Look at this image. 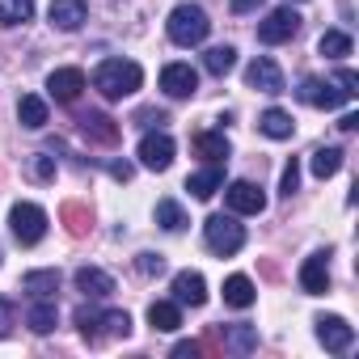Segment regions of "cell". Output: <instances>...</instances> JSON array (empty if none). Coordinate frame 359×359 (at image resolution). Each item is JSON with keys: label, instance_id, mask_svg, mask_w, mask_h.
<instances>
[{"label": "cell", "instance_id": "1", "mask_svg": "<svg viewBox=\"0 0 359 359\" xmlns=\"http://www.w3.org/2000/svg\"><path fill=\"white\" fill-rule=\"evenodd\" d=\"M140 85H144V72H140V64H131V60H102L97 72H93V89H97L106 102H123V97H131Z\"/></svg>", "mask_w": 359, "mask_h": 359}, {"label": "cell", "instance_id": "2", "mask_svg": "<svg viewBox=\"0 0 359 359\" xmlns=\"http://www.w3.org/2000/svg\"><path fill=\"white\" fill-rule=\"evenodd\" d=\"M165 30H169L173 47H199V43L212 34V22H208V13H203L199 5H177V9L169 13Z\"/></svg>", "mask_w": 359, "mask_h": 359}, {"label": "cell", "instance_id": "3", "mask_svg": "<svg viewBox=\"0 0 359 359\" xmlns=\"http://www.w3.org/2000/svg\"><path fill=\"white\" fill-rule=\"evenodd\" d=\"M203 241H208L212 254L229 258V254H237V250L245 245V229H241L233 216H208V224H203Z\"/></svg>", "mask_w": 359, "mask_h": 359}, {"label": "cell", "instance_id": "4", "mask_svg": "<svg viewBox=\"0 0 359 359\" xmlns=\"http://www.w3.org/2000/svg\"><path fill=\"white\" fill-rule=\"evenodd\" d=\"M9 229H13V237H18L22 245H39V241L47 237V212H43L39 203H13Z\"/></svg>", "mask_w": 359, "mask_h": 359}, {"label": "cell", "instance_id": "5", "mask_svg": "<svg viewBox=\"0 0 359 359\" xmlns=\"http://www.w3.org/2000/svg\"><path fill=\"white\" fill-rule=\"evenodd\" d=\"M296 30H300V13H296V9H271L266 22L258 26V39H262L266 47H279V43L296 39Z\"/></svg>", "mask_w": 359, "mask_h": 359}, {"label": "cell", "instance_id": "6", "mask_svg": "<svg viewBox=\"0 0 359 359\" xmlns=\"http://www.w3.org/2000/svg\"><path fill=\"white\" fill-rule=\"evenodd\" d=\"M76 127H81V135H85V140H93V144H102V148H114V144H118V135H123V127H118L110 114H102V110L81 114V118H76Z\"/></svg>", "mask_w": 359, "mask_h": 359}, {"label": "cell", "instance_id": "7", "mask_svg": "<svg viewBox=\"0 0 359 359\" xmlns=\"http://www.w3.org/2000/svg\"><path fill=\"white\" fill-rule=\"evenodd\" d=\"M140 165L152 169V173L169 169V165H173V140H169L165 131H148V135L140 140Z\"/></svg>", "mask_w": 359, "mask_h": 359}, {"label": "cell", "instance_id": "8", "mask_svg": "<svg viewBox=\"0 0 359 359\" xmlns=\"http://www.w3.org/2000/svg\"><path fill=\"white\" fill-rule=\"evenodd\" d=\"M296 93H300V102H304V106H313V110H338V106L346 102V97H342L330 81H321V76H304Z\"/></svg>", "mask_w": 359, "mask_h": 359}, {"label": "cell", "instance_id": "9", "mask_svg": "<svg viewBox=\"0 0 359 359\" xmlns=\"http://www.w3.org/2000/svg\"><path fill=\"white\" fill-rule=\"evenodd\" d=\"M161 89H165L169 97H195L199 72H195L191 64H165V68H161Z\"/></svg>", "mask_w": 359, "mask_h": 359}, {"label": "cell", "instance_id": "10", "mask_svg": "<svg viewBox=\"0 0 359 359\" xmlns=\"http://www.w3.org/2000/svg\"><path fill=\"white\" fill-rule=\"evenodd\" d=\"M224 203H229V212H237V216H258V212L266 208V195H262V187H254V182H233V187L224 191Z\"/></svg>", "mask_w": 359, "mask_h": 359}, {"label": "cell", "instance_id": "11", "mask_svg": "<svg viewBox=\"0 0 359 359\" xmlns=\"http://www.w3.org/2000/svg\"><path fill=\"white\" fill-rule=\"evenodd\" d=\"M317 342L325 346V351H334V355H342V351H351V342H355V330L342 321V317H317Z\"/></svg>", "mask_w": 359, "mask_h": 359}, {"label": "cell", "instance_id": "12", "mask_svg": "<svg viewBox=\"0 0 359 359\" xmlns=\"http://www.w3.org/2000/svg\"><path fill=\"white\" fill-rule=\"evenodd\" d=\"M245 85H250V89H258V93H283V72H279V64H275V60L258 55V60L245 68Z\"/></svg>", "mask_w": 359, "mask_h": 359}, {"label": "cell", "instance_id": "13", "mask_svg": "<svg viewBox=\"0 0 359 359\" xmlns=\"http://www.w3.org/2000/svg\"><path fill=\"white\" fill-rule=\"evenodd\" d=\"M300 287L309 296H325L330 292V254H309L300 266Z\"/></svg>", "mask_w": 359, "mask_h": 359}, {"label": "cell", "instance_id": "14", "mask_svg": "<svg viewBox=\"0 0 359 359\" xmlns=\"http://www.w3.org/2000/svg\"><path fill=\"white\" fill-rule=\"evenodd\" d=\"M173 300L199 309V304L208 300V283H203V275H199V271H177V275H173Z\"/></svg>", "mask_w": 359, "mask_h": 359}, {"label": "cell", "instance_id": "15", "mask_svg": "<svg viewBox=\"0 0 359 359\" xmlns=\"http://www.w3.org/2000/svg\"><path fill=\"white\" fill-rule=\"evenodd\" d=\"M47 89H51L55 102H76L81 89H85V72H81V68H55V72L47 76Z\"/></svg>", "mask_w": 359, "mask_h": 359}, {"label": "cell", "instance_id": "16", "mask_svg": "<svg viewBox=\"0 0 359 359\" xmlns=\"http://www.w3.org/2000/svg\"><path fill=\"white\" fill-rule=\"evenodd\" d=\"M47 18H51L55 30H81L85 18H89V9H85V0H51Z\"/></svg>", "mask_w": 359, "mask_h": 359}, {"label": "cell", "instance_id": "17", "mask_svg": "<svg viewBox=\"0 0 359 359\" xmlns=\"http://www.w3.org/2000/svg\"><path fill=\"white\" fill-rule=\"evenodd\" d=\"M72 283H76V292H85L89 300H102V296L114 292V279H110L106 271H97V266H81V271L72 275Z\"/></svg>", "mask_w": 359, "mask_h": 359}, {"label": "cell", "instance_id": "18", "mask_svg": "<svg viewBox=\"0 0 359 359\" xmlns=\"http://www.w3.org/2000/svg\"><path fill=\"white\" fill-rule=\"evenodd\" d=\"M220 187H224V169H220L216 161H212L208 169H199V173H191V177H187V191H191L195 199H212Z\"/></svg>", "mask_w": 359, "mask_h": 359}, {"label": "cell", "instance_id": "19", "mask_svg": "<svg viewBox=\"0 0 359 359\" xmlns=\"http://www.w3.org/2000/svg\"><path fill=\"white\" fill-rule=\"evenodd\" d=\"M148 325L161 330V334H173L177 325H182V304H177V300H156V304H148Z\"/></svg>", "mask_w": 359, "mask_h": 359}, {"label": "cell", "instance_id": "20", "mask_svg": "<svg viewBox=\"0 0 359 359\" xmlns=\"http://www.w3.org/2000/svg\"><path fill=\"white\" fill-rule=\"evenodd\" d=\"M258 131H262V135H271V140H292L296 123H292V114H287V110L271 106V110H262V114H258Z\"/></svg>", "mask_w": 359, "mask_h": 359}, {"label": "cell", "instance_id": "21", "mask_svg": "<svg viewBox=\"0 0 359 359\" xmlns=\"http://www.w3.org/2000/svg\"><path fill=\"white\" fill-rule=\"evenodd\" d=\"M18 118H22L26 131H43V127H47V102L34 97V93H26V97L18 102Z\"/></svg>", "mask_w": 359, "mask_h": 359}, {"label": "cell", "instance_id": "22", "mask_svg": "<svg viewBox=\"0 0 359 359\" xmlns=\"http://www.w3.org/2000/svg\"><path fill=\"white\" fill-rule=\"evenodd\" d=\"M195 152L220 165V161H229V135L224 131H199L195 135Z\"/></svg>", "mask_w": 359, "mask_h": 359}, {"label": "cell", "instance_id": "23", "mask_svg": "<svg viewBox=\"0 0 359 359\" xmlns=\"http://www.w3.org/2000/svg\"><path fill=\"white\" fill-rule=\"evenodd\" d=\"M22 287L39 300H51L60 292V271H30V275H22Z\"/></svg>", "mask_w": 359, "mask_h": 359}, {"label": "cell", "instance_id": "24", "mask_svg": "<svg viewBox=\"0 0 359 359\" xmlns=\"http://www.w3.org/2000/svg\"><path fill=\"white\" fill-rule=\"evenodd\" d=\"M258 300V292H254V283L245 279V275H229L224 279V304H233V309H250Z\"/></svg>", "mask_w": 359, "mask_h": 359}, {"label": "cell", "instance_id": "25", "mask_svg": "<svg viewBox=\"0 0 359 359\" xmlns=\"http://www.w3.org/2000/svg\"><path fill=\"white\" fill-rule=\"evenodd\" d=\"M224 346L237 355H250L258 346V330L254 325H224Z\"/></svg>", "mask_w": 359, "mask_h": 359}, {"label": "cell", "instance_id": "26", "mask_svg": "<svg viewBox=\"0 0 359 359\" xmlns=\"http://www.w3.org/2000/svg\"><path fill=\"white\" fill-rule=\"evenodd\" d=\"M34 18V0H0V26H26Z\"/></svg>", "mask_w": 359, "mask_h": 359}, {"label": "cell", "instance_id": "27", "mask_svg": "<svg viewBox=\"0 0 359 359\" xmlns=\"http://www.w3.org/2000/svg\"><path fill=\"white\" fill-rule=\"evenodd\" d=\"M342 169V148H317L313 152V177H321V182H325V177H334Z\"/></svg>", "mask_w": 359, "mask_h": 359}, {"label": "cell", "instance_id": "28", "mask_svg": "<svg viewBox=\"0 0 359 359\" xmlns=\"http://www.w3.org/2000/svg\"><path fill=\"white\" fill-rule=\"evenodd\" d=\"M317 51H321L325 60H342V55H351V34H346V30H325V34L317 39Z\"/></svg>", "mask_w": 359, "mask_h": 359}, {"label": "cell", "instance_id": "29", "mask_svg": "<svg viewBox=\"0 0 359 359\" xmlns=\"http://www.w3.org/2000/svg\"><path fill=\"white\" fill-rule=\"evenodd\" d=\"M156 224H161L165 233H182V229H187V212L177 208L173 199H161V203H156Z\"/></svg>", "mask_w": 359, "mask_h": 359}, {"label": "cell", "instance_id": "30", "mask_svg": "<svg viewBox=\"0 0 359 359\" xmlns=\"http://www.w3.org/2000/svg\"><path fill=\"white\" fill-rule=\"evenodd\" d=\"M233 64H237V51L224 43V47H212L208 55H203V68L212 72V76H229L233 72Z\"/></svg>", "mask_w": 359, "mask_h": 359}, {"label": "cell", "instance_id": "31", "mask_svg": "<svg viewBox=\"0 0 359 359\" xmlns=\"http://www.w3.org/2000/svg\"><path fill=\"white\" fill-rule=\"evenodd\" d=\"M26 321H30V330H34V334H51V330H55V304H51V300L30 304Z\"/></svg>", "mask_w": 359, "mask_h": 359}, {"label": "cell", "instance_id": "32", "mask_svg": "<svg viewBox=\"0 0 359 359\" xmlns=\"http://www.w3.org/2000/svg\"><path fill=\"white\" fill-rule=\"evenodd\" d=\"M72 321H76V330H81V338H85V342H93V346L102 342V325H97V321H102V313H97V309H85V304H81Z\"/></svg>", "mask_w": 359, "mask_h": 359}, {"label": "cell", "instance_id": "33", "mask_svg": "<svg viewBox=\"0 0 359 359\" xmlns=\"http://www.w3.org/2000/svg\"><path fill=\"white\" fill-rule=\"evenodd\" d=\"M97 325H102V338H106V334H110V338H127V334H131V317H127V313H118V309L102 313V321H97Z\"/></svg>", "mask_w": 359, "mask_h": 359}, {"label": "cell", "instance_id": "34", "mask_svg": "<svg viewBox=\"0 0 359 359\" xmlns=\"http://www.w3.org/2000/svg\"><path fill=\"white\" fill-rule=\"evenodd\" d=\"M60 216H64V224H68V233H72V237H85V229H89V212H85L81 203H64V208H60Z\"/></svg>", "mask_w": 359, "mask_h": 359}, {"label": "cell", "instance_id": "35", "mask_svg": "<svg viewBox=\"0 0 359 359\" xmlns=\"http://www.w3.org/2000/svg\"><path fill=\"white\" fill-rule=\"evenodd\" d=\"M135 271L152 279V275H161V271H165V258H161V254H152V250H144V254H135Z\"/></svg>", "mask_w": 359, "mask_h": 359}, {"label": "cell", "instance_id": "36", "mask_svg": "<svg viewBox=\"0 0 359 359\" xmlns=\"http://www.w3.org/2000/svg\"><path fill=\"white\" fill-rule=\"evenodd\" d=\"M296 187H300V161L292 156V161L283 165V187H279V191H283V199H292V195H296Z\"/></svg>", "mask_w": 359, "mask_h": 359}, {"label": "cell", "instance_id": "37", "mask_svg": "<svg viewBox=\"0 0 359 359\" xmlns=\"http://www.w3.org/2000/svg\"><path fill=\"white\" fill-rule=\"evenodd\" d=\"M334 85H338V93H342V97H346V102H351V97H355V93H359V76H355V72H351V68H342V72H338V76H334Z\"/></svg>", "mask_w": 359, "mask_h": 359}, {"label": "cell", "instance_id": "38", "mask_svg": "<svg viewBox=\"0 0 359 359\" xmlns=\"http://www.w3.org/2000/svg\"><path fill=\"white\" fill-rule=\"evenodd\" d=\"M30 173L39 177V182H51V177H55V156H34Z\"/></svg>", "mask_w": 359, "mask_h": 359}, {"label": "cell", "instance_id": "39", "mask_svg": "<svg viewBox=\"0 0 359 359\" xmlns=\"http://www.w3.org/2000/svg\"><path fill=\"white\" fill-rule=\"evenodd\" d=\"M13 325H18V309H13L9 300H0V338H9Z\"/></svg>", "mask_w": 359, "mask_h": 359}, {"label": "cell", "instance_id": "40", "mask_svg": "<svg viewBox=\"0 0 359 359\" xmlns=\"http://www.w3.org/2000/svg\"><path fill=\"white\" fill-rule=\"evenodd\" d=\"M135 123H140V127H161V123H169V114H165V110H140Z\"/></svg>", "mask_w": 359, "mask_h": 359}, {"label": "cell", "instance_id": "41", "mask_svg": "<svg viewBox=\"0 0 359 359\" xmlns=\"http://www.w3.org/2000/svg\"><path fill=\"white\" fill-rule=\"evenodd\" d=\"M173 355H177V359H195V355H203V342H177Z\"/></svg>", "mask_w": 359, "mask_h": 359}, {"label": "cell", "instance_id": "42", "mask_svg": "<svg viewBox=\"0 0 359 359\" xmlns=\"http://www.w3.org/2000/svg\"><path fill=\"white\" fill-rule=\"evenodd\" d=\"M110 173L118 177V182H127V177H131V165H127V161H114V165H110Z\"/></svg>", "mask_w": 359, "mask_h": 359}, {"label": "cell", "instance_id": "43", "mask_svg": "<svg viewBox=\"0 0 359 359\" xmlns=\"http://www.w3.org/2000/svg\"><path fill=\"white\" fill-rule=\"evenodd\" d=\"M262 0H233V13H250V9H258Z\"/></svg>", "mask_w": 359, "mask_h": 359}, {"label": "cell", "instance_id": "44", "mask_svg": "<svg viewBox=\"0 0 359 359\" xmlns=\"http://www.w3.org/2000/svg\"><path fill=\"white\" fill-rule=\"evenodd\" d=\"M338 127H342V131H355V127H359V114H342V123H338Z\"/></svg>", "mask_w": 359, "mask_h": 359}]
</instances>
